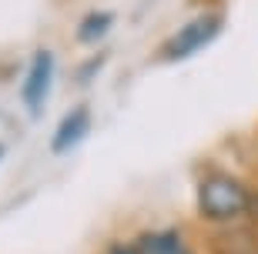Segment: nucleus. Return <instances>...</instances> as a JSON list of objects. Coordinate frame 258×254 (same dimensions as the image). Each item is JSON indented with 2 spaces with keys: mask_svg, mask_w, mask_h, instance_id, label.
<instances>
[{
  "mask_svg": "<svg viewBox=\"0 0 258 254\" xmlns=\"http://www.w3.org/2000/svg\"><path fill=\"white\" fill-rule=\"evenodd\" d=\"M50 80H54V54L50 50H37L34 60H30L27 80H24V104L37 114L44 107V97L50 91Z\"/></svg>",
  "mask_w": 258,
  "mask_h": 254,
  "instance_id": "7ed1b4c3",
  "label": "nucleus"
},
{
  "mask_svg": "<svg viewBox=\"0 0 258 254\" xmlns=\"http://www.w3.org/2000/svg\"><path fill=\"white\" fill-rule=\"evenodd\" d=\"M87 124H91V111H87V107H74V111L60 121V127H57V134H54L50 147H54L57 154L67 151V147H74V144L87 134Z\"/></svg>",
  "mask_w": 258,
  "mask_h": 254,
  "instance_id": "39448f33",
  "label": "nucleus"
},
{
  "mask_svg": "<svg viewBox=\"0 0 258 254\" xmlns=\"http://www.w3.org/2000/svg\"><path fill=\"white\" fill-rule=\"evenodd\" d=\"M138 254H191V247L181 241L178 231H148L134 241Z\"/></svg>",
  "mask_w": 258,
  "mask_h": 254,
  "instance_id": "20e7f679",
  "label": "nucleus"
},
{
  "mask_svg": "<svg viewBox=\"0 0 258 254\" xmlns=\"http://www.w3.org/2000/svg\"><path fill=\"white\" fill-rule=\"evenodd\" d=\"M248 214H251V221H258V194H251V201H248Z\"/></svg>",
  "mask_w": 258,
  "mask_h": 254,
  "instance_id": "0eeeda50",
  "label": "nucleus"
},
{
  "mask_svg": "<svg viewBox=\"0 0 258 254\" xmlns=\"http://www.w3.org/2000/svg\"><path fill=\"white\" fill-rule=\"evenodd\" d=\"M0 157H4V147H0Z\"/></svg>",
  "mask_w": 258,
  "mask_h": 254,
  "instance_id": "6e6552de",
  "label": "nucleus"
},
{
  "mask_svg": "<svg viewBox=\"0 0 258 254\" xmlns=\"http://www.w3.org/2000/svg\"><path fill=\"white\" fill-rule=\"evenodd\" d=\"M251 194L245 191V184L228 174H208L198 184V211L208 221H231L248 211Z\"/></svg>",
  "mask_w": 258,
  "mask_h": 254,
  "instance_id": "f257e3e1",
  "label": "nucleus"
},
{
  "mask_svg": "<svg viewBox=\"0 0 258 254\" xmlns=\"http://www.w3.org/2000/svg\"><path fill=\"white\" fill-rule=\"evenodd\" d=\"M111 24H114V14H104V10H97V14L84 17V24L77 27V37L84 40V44H91V40H101L107 30H111Z\"/></svg>",
  "mask_w": 258,
  "mask_h": 254,
  "instance_id": "423d86ee",
  "label": "nucleus"
},
{
  "mask_svg": "<svg viewBox=\"0 0 258 254\" xmlns=\"http://www.w3.org/2000/svg\"><path fill=\"white\" fill-rule=\"evenodd\" d=\"M221 27H225L221 14H201V17H195L191 24H184V27L178 30L171 40H168L164 57H168V60H181V57L198 54L205 44H211V40L218 37Z\"/></svg>",
  "mask_w": 258,
  "mask_h": 254,
  "instance_id": "f03ea898",
  "label": "nucleus"
}]
</instances>
